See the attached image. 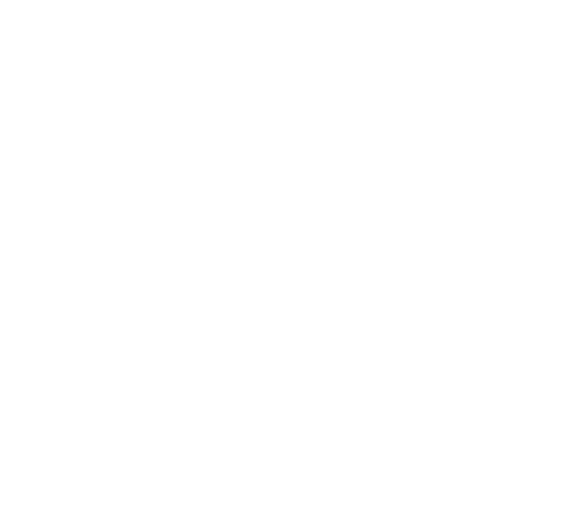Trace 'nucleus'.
Instances as JSON below:
<instances>
[]
</instances>
